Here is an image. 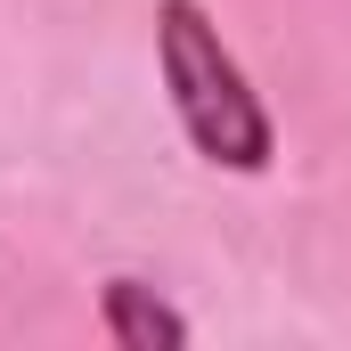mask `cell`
<instances>
[{
  "label": "cell",
  "mask_w": 351,
  "mask_h": 351,
  "mask_svg": "<svg viewBox=\"0 0 351 351\" xmlns=\"http://www.w3.org/2000/svg\"><path fill=\"white\" fill-rule=\"evenodd\" d=\"M98 327H106V343H123V351H180L188 343V319L147 278H106L98 286Z\"/></svg>",
  "instance_id": "2"
},
{
  "label": "cell",
  "mask_w": 351,
  "mask_h": 351,
  "mask_svg": "<svg viewBox=\"0 0 351 351\" xmlns=\"http://www.w3.org/2000/svg\"><path fill=\"white\" fill-rule=\"evenodd\" d=\"M156 66H164L180 131H188V147L204 164H221V172H269V156H278L269 106L254 98L245 66L221 41V25L204 16V0H156Z\"/></svg>",
  "instance_id": "1"
}]
</instances>
